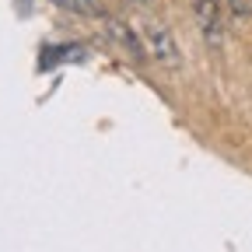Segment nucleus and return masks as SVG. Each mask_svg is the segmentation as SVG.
<instances>
[{"label":"nucleus","instance_id":"nucleus-6","mask_svg":"<svg viewBox=\"0 0 252 252\" xmlns=\"http://www.w3.org/2000/svg\"><path fill=\"white\" fill-rule=\"evenodd\" d=\"M140 4H154V0H140Z\"/></svg>","mask_w":252,"mask_h":252},{"label":"nucleus","instance_id":"nucleus-5","mask_svg":"<svg viewBox=\"0 0 252 252\" xmlns=\"http://www.w3.org/2000/svg\"><path fill=\"white\" fill-rule=\"evenodd\" d=\"M228 11L238 21H245V18H252V0H228Z\"/></svg>","mask_w":252,"mask_h":252},{"label":"nucleus","instance_id":"nucleus-1","mask_svg":"<svg viewBox=\"0 0 252 252\" xmlns=\"http://www.w3.org/2000/svg\"><path fill=\"white\" fill-rule=\"evenodd\" d=\"M144 46H147V53L161 63V67H179L182 63V53H179V46H175V35L165 28V25H158V21H147L144 25Z\"/></svg>","mask_w":252,"mask_h":252},{"label":"nucleus","instance_id":"nucleus-3","mask_svg":"<svg viewBox=\"0 0 252 252\" xmlns=\"http://www.w3.org/2000/svg\"><path fill=\"white\" fill-rule=\"evenodd\" d=\"M105 28H109V35L126 49V53H130L133 60H144L147 56V46H144V39L137 35V32L130 28V25H126V21H119V18H109L105 21Z\"/></svg>","mask_w":252,"mask_h":252},{"label":"nucleus","instance_id":"nucleus-4","mask_svg":"<svg viewBox=\"0 0 252 252\" xmlns=\"http://www.w3.org/2000/svg\"><path fill=\"white\" fill-rule=\"evenodd\" d=\"M56 4L77 14H98V0H56Z\"/></svg>","mask_w":252,"mask_h":252},{"label":"nucleus","instance_id":"nucleus-2","mask_svg":"<svg viewBox=\"0 0 252 252\" xmlns=\"http://www.w3.org/2000/svg\"><path fill=\"white\" fill-rule=\"evenodd\" d=\"M196 7V25L210 46H220L224 39V18H220V0H193Z\"/></svg>","mask_w":252,"mask_h":252}]
</instances>
